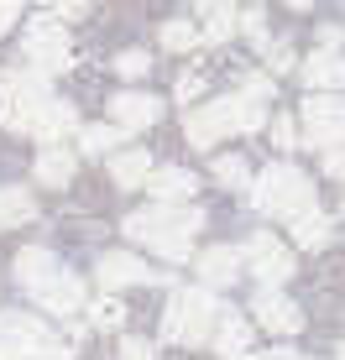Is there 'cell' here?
<instances>
[{
	"label": "cell",
	"instance_id": "4316f807",
	"mask_svg": "<svg viewBox=\"0 0 345 360\" xmlns=\"http://www.w3.org/2000/svg\"><path fill=\"white\" fill-rule=\"evenodd\" d=\"M146 68H152V58H146L142 47H131V53H120V58H115V73H120V79H142Z\"/></svg>",
	"mask_w": 345,
	"mask_h": 360
},
{
	"label": "cell",
	"instance_id": "cb8c5ba5",
	"mask_svg": "<svg viewBox=\"0 0 345 360\" xmlns=\"http://www.w3.org/2000/svg\"><path fill=\"white\" fill-rule=\"evenodd\" d=\"M215 178L225 183V188H251V167H246V157H236V152L215 157Z\"/></svg>",
	"mask_w": 345,
	"mask_h": 360
},
{
	"label": "cell",
	"instance_id": "83f0119b",
	"mask_svg": "<svg viewBox=\"0 0 345 360\" xmlns=\"http://www.w3.org/2000/svg\"><path fill=\"white\" fill-rule=\"evenodd\" d=\"M236 32H246L256 47H272V42H267V21H262V11H246V16H236Z\"/></svg>",
	"mask_w": 345,
	"mask_h": 360
},
{
	"label": "cell",
	"instance_id": "2e32d148",
	"mask_svg": "<svg viewBox=\"0 0 345 360\" xmlns=\"http://www.w3.org/2000/svg\"><path fill=\"white\" fill-rule=\"evenodd\" d=\"M215 350L225 360H241L251 350V319H241L236 308H220V324H215Z\"/></svg>",
	"mask_w": 345,
	"mask_h": 360
},
{
	"label": "cell",
	"instance_id": "f546056e",
	"mask_svg": "<svg viewBox=\"0 0 345 360\" xmlns=\"http://www.w3.org/2000/svg\"><path fill=\"white\" fill-rule=\"evenodd\" d=\"M152 355H157L152 340H126V345H120V360H152Z\"/></svg>",
	"mask_w": 345,
	"mask_h": 360
},
{
	"label": "cell",
	"instance_id": "4fadbf2b",
	"mask_svg": "<svg viewBox=\"0 0 345 360\" xmlns=\"http://www.w3.org/2000/svg\"><path fill=\"white\" fill-rule=\"evenodd\" d=\"M299 79L309 84L314 94H340L345 89V58L335 53V47H319V53H309L299 63Z\"/></svg>",
	"mask_w": 345,
	"mask_h": 360
},
{
	"label": "cell",
	"instance_id": "f35d334b",
	"mask_svg": "<svg viewBox=\"0 0 345 360\" xmlns=\"http://www.w3.org/2000/svg\"><path fill=\"white\" fill-rule=\"evenodd\" d=\"M335 360H345V345H340V350H335Z\"/></svg>",
	"mask_w": 345,
	"mask_h": 360
},
{
	"label": "cell",
	"instance_id": "484cf974",
	"mask_svg": "<svg viewBox=\"0 0 345 360\" xmlns=\"http://www.w3.org/2000/svg\"><path fill=\"white\" fill-rule=\"evenodd\" d=\"M120 319H126V314H120L115 297H100V303L89 308V324H94V329H120Z\"/></svg>",
	"mask_w": 345,
	"mask_h": 360
},
{
	"label": "cell",
	"instance_id": "7a4b0ae2",
	"mask_svg": "<svg viewBox=\"0 0 345 360\" xmlns=\"http://www.w3.org/2000/svg\"><path fill=\"white\" fill-rule=\"evenodd\" d=\"M16 282L27 288L32 303H42L47 314L68 319L84 308V277H73V271L58 262L53 251H42V245H27V251L16 256Z\"/></svg>",
	"mask_w": 345,
	"mask_h": 360
},
{
	"label": "cell",
	"instance_id": "d590c367",
	"mask_svg": "<svg viewBox=\"0 0 345 360\" xmlns=\"http://www.w3.org/2000/svg\"><path fill=\"white\" fill-rule=\"evenodd\" d=\"M16 11H21V0H0V32H6L11 21H16Z\"/></svg>",
	"mask_w": 345,
	"mask_h": 360
},
{
	"label": "cell",
	"instance_id": "7402d4cb",
	"mask_svg": "<svg viewBox=\"0 0 345 360\" xmlns=\"http://www.w3.org/2000/svg\"><path fill=\"white\" fill-rule=\"evenodd\" d=\"M293 240L303 245V251H319V245H330V219L319 214H303V219H293Z\"/></svg>",
	"mask_w": 345,
	"mask_h": 360
},
{
	"label": "cell",
	"instance_id": "8fae6325",
	"mask_svg": "<svg viewBox=\"0 0 345 360\" xmlns=\"http://www.w3.org/2000/svg\"><path fill=\"white\" fill-rule=\"evenodd\" d=\"M94 277H100V288H105V292H120V288H142V282H168V277H157V271L146 266L142 256H131V251H110V256H100Z\"/></svg>",
	"mask_w": 345,
	"mask_h": 360
},
{
	"label": "cell",
	"instance_id": "d6986e66",
	"mask_svg": "<svg viewBox=\"0 0 345 360\" xmlns=\"http://www.w3.org/2000/svg\"><path fill=\"white\" fill-rule=\"evenodd\" d=\"M68 178H73V152L68 146H42V152H37V183L63 188Z\"/></svg>",
	"mask_w": 345,
	"mask_h": 360
},
{
	"label": "cell",
	"instance_id": "30bf717a",
	"mask_svg": "<svg viewBox=\"0 0 345 360\" xmlns=\"http://www.w3.org/2000/svg\"><path fill=\"white\" fill-rule=\"evenodd\" d=\"M241 262L251 266V277L262 282V288H277L282 277H293V251L277 240V235H267V230H256L251 240H246Z\"/></svg>",
	"mask_w": 345,
	"mask_h": 360
},
{
	"label": "cell",
	"instance_id": "f1b7e54d",
	"mask_svg": "<svg viewBox=\"0 0 345 360\" xmlns=\"http://www.w3.org/2000/svg\"><path fill=\"white\" fill-rule=\"evenodd\" d=\"M272 141H277V152H293V146H299V126H293V115H277L272 120Z\"/></svg>",
	"mask_w": 345,
	"mask_h": 360
},
{
	"label": "cell",
	"instance_id": "52a82bcc",
	"mask_svg": "<svg viewBox=\"0 0 345 360\" xmlns=\"http://www.w3.org/2000/svg\"><path fill=\"white\" fill-rule=\"evenodd\" d=\"M0 360H73V350L32 314H0Z\"/></svg>",
	"mask_w": 345,
	"mask_h": 360
},
{
	"label": "cell",
	"instance_id": "ba28073f",
	"mask_svg": "<svg viewBox=\"0 0 345 360\" xmlns=\"http://www.w3.org/2000/svg\"><path fill=\"white\" fill-rule=\"evenodd\" d=\"M21 58L37 68V73H63L73 63V42H68V27L58 16H37L27 37H21Z\"/></svg>",
	"mask_w": 345,
	"mask_h": 360
},
{
	"label": "cell",
	"instance_id": "74e56055",
	"mask_svg": "<svg viewBox=\"0 0 345 360\" xmlns=\"http://www.w3.org/2000/svg\"><path fill=\"white\" fill-rule=\"evenodd\" d=\"M288 6H293V11H309V0H288Z\"/></svg>",
	"mask_w": 345,
	"mask_h": 360
},
{
	"label": "cell",
	"instance_id": "d4e9b609",
	"mask_svg": "<svg viewBox=\"0 0 345 360\" xmlns=\"http://www.w3.org/2000/svg\"><path fill=\"white\" fill-rule=\"evenodd\" d=\"M204 37H199V27H194V21H168L163 27V47L168 53H189V47H199Z\"/></svg>",
	"mask_w": 345,
	"mask_h": 360
},
{
	"label": "cell",
	"instance_id": "e0dca14e",
	"mask_svg": "<svg viewBox=\"0 0 345 360\" xmlns=\"http://www.w3.org/2000/svg\"><path fill=\"white\" fill-rule=\"evenodd\" d=\"M73 131H79V115H73V105H68V99H53V105H47L42 110V120H37V141H42V146H63V136H73Z\"/></svg>",
	"mask_w": 345,
	"mask_h": 360
},
{
	"label": "cell",
	"instance_id": "4dcf8cb0",
	"mask_svg": "<svg viewBox=\"0 0 345 360\" xmlns=\"http://www.w3.org/2000/svg\"><path fill=\"white\" fill-rule=\"evenodd\" d=\"M53 6H58V21H79L89 11V0H53Z\"/></svg>",
	"mask_w": 345,
	"mask_h": 360
},
{
	"label": "cell",
	"instance_id": "d6a6232c",
	"mask_svg": "<svg viewBox=\"0 0 345 360\" xmlns=\"http://www.w3.org/2000/svg\"><path fill=\"white\" fill-rule=\"evenodd\" d=\"M267 63H272L277 73H282V68H293V47H267Z\"/></svg>",
	"mask_w": 345,
	"mask_h": 360
},
{
	"label": "cell",
	"instance_id": "5b68a950",
	"mask_svg": "<svg viewBox=\"0 0 345 360\" xmlns=\"http://www.w3.org/2000/svg\"><path fill=\"white\" fill-rule=\"evenodd\" d=\"M220 324V303L209 288H178L168 297V314H163V340L172 345H209Z\"/></svg>",
	"mask_w": 345,
	"mask_h": 360
},
{
	"label": "cell",
	"instance_id": "8992f818",
	"mask_svg": "<svg viewBox=\"0 0 345 360\" xmlns=\"http://www.w3.org/2000/svg\"><path fill=\"white\" fill-rule=\"evenodd\" d=\"M53 105V89H47V73L37 68H16L0 79V126L6 131H37L42 110Z\"/></svg>",
	"mask_w": 345,
	"mask_h": 360
},
{
	"label": "cell",
	"instance_id": "ffe728a7",
	"mask_svg": "<svg viewBox=\"0 0 345 360\" xmlns=\"http://www.w3.org/2000/svg\"><path fill=\"white\" fill-rule=\"evenodd\" d=\"M110 178H115L120 188H146V178H152V157H146V152H115V157H110Z\"/></svg>",
	"mask_w": 345,
	"mask_h": 360
},
{
	"label": "cell",
	"instance_id": "1f68e13d",
	"mask_svg": "<svg viewBox=\"0 0 345 360\" xmlns=\"http://www.w3.org/2000/svg\"><path fill=\"white\" fill-rule=\"evenodd\" d=\"M199 11H204V21L209 16H236V0H199Z\"/></svg>",
	"mask_w": 345,
	"mask_h": 360
},
{
	"label": "cell",
	"instance_id": "9a60e30c",
	"mask_svg": "<svg viewBox=\"0 0 345 360\" xmlns=\"http://www.w3.org/2000/svg\"><path fill=\"white\" fill-rule=\"evenodd\" d=\"M146 193H152L157 204H183L189 193H199V178H194L189 167H157L152 178H146Z\"/></svg>",
	"mask_w": 345,
	"mask_h": 360
},
{
	"label": "cell",
	"instance_id": "9c48e42d",
	"mask_svg": "<svg viewBox=\"0 0 345 360\" xmlns=\"http://www.w3.org/2000/svg\"><path fill=\"white\" fill-rule=\"evenodd\" d=\"M299 141H309L314 152H340V146H345V99H340V94H314V99H303Z\"/></svg>",
	"mask_w": 345,
	"mask_h": 360
},
{
	"label": "cell",
	"instance_id": "6da1fadb",
	"mask_svg": "<svg viewBox=\"0 0 345 360\" xmlns=\"http://www.w3.org/2000/svg\"><path fill=\"white\" fill-rule=\"evenodd\" d=\"M204 230V214L189 204H152V209H137L126 214V235L146 251L168 256V262H189L194 251V235Z\"/></svg>",
	"mask_w": 345,
	"mask_h": 360
},
{
	"label": "cell",
	"instance_id": "836d02e7",
	"mask_svg": "<svg viewBox=\"0 0 345 360\" xmlns=\"http://www.w3.org/2000/svg\"><path fill=\"white\" fill-rule=\"evenodd\" d=\"M199 89H204V79H199V73H183V79H178V99H194Z\"/></svg>",
	"mask_w": 345,
	"mask_h": 360
},
{
	"label": "cell",
	"instance_id": "e575fe53",
	"mask_svg": "<svg viewBox=\"0 0 345 360\" xmlns=\"http://www.w3.org/2000/svg\"><path fill=\"white\" fill-rule=\"evenodd\" d=\"M340 42H345L340 27H319V47H335V53H340Z\"/></svg>",
	"mask_w": 345,
	"mask_h": 360
},
{
	"label": "cell",
	"instance_id": "603a6c76",
	"mask_svg": "<svg viewBox=\"0 0 345 360\" xmlns=\"http://www.w3.org/2000/svg\"><path fill=\"white\" fill-rule=\"evenodd\" d=\"M120 136H126L120 126H84L79 131V146L89 157H105V152H115V146H120Z\"/></svg>",
	"mask_w": 345,
	"mask_h": 360
},
{
	"label": "cell",
	"instance_id": "3957f363",
	"mask_svg": "<svg viewBox=\"0 0 345 360\" xmlns=\"http://www.w3.org/2000/svg\"><path fill=\"white\" fill-rule=\"evenodd\" d=\"M267 126V99L256 94H225V99H209V105L189 110V120H183V131H189L194 146H215L225 141V136H251Z\"/></svg>",
	"mask_w": 345,
	"mask_h": 360
},
{
	"label": "cell",
	"instance_id": "8d00e7d4",
	"mask_svg": "<svg viewBox=\"0 0 345 360\" xmlns=\"http://www.w3.org/2000/svg\"><path fill=\"white\" fill-rule=\"evenodd\" d=\"M262 360H303V355H288V350H272V355H262Z\"/></svg>",
	"mask_w": 345,
	"mask_h": 360
},
{
	"label": "cell",
	"instance_id": "5bb4252c",
	"mask_svg": "<svg viewBox=\"0 0 345 360\" xmlns=\"http://www.w3.org/2000/svg\"><path fill=\"white\" fill-rule=\"evenodd\" d=\"M157 115H163L157 94H115L110 99V120L120 131H146V126H157Z\"/></svg>",
	"mask_w": 345,
	"mask_h": 360
},
{
	"label": "cell",
	"instance_id": "ac0fdd59",
	"mask_svg": "<svg viewBox=\"0 0 345 360\" xmlns=\"http://www.w3.org/2000/svg\"><path fill=\"white\" fill-rule=\"evenodd\" d=\"M199 277H204L209 292H215V288H230V282L241 277V251H230V245L204 251V256H199Z\"/></svg>",
	"mask_w": 345,
	"mask_h": 360
},
{
	"label": "cell",
	"instance_id": "277c9868",
	"mask_svg": "<svg viewBox=\"0 0 345 360\" xmlns=\"http://www.w3.org/2000/svg\"><path fill=\"white\" fill-rule=\"evenodd\" d=\"M251 204H256V214H267V219H303V214H314V178L309 172H299L293 162H272V167H262L256 172V183H251Z\"/></svg>",
	"mask_w": 345,
	"mask_h": 360
},
{
	"label": "cell",
	"instance_id": "7c38bea8",
	"mask_svg": "<svg viewBox=\"0 0 345 360\" xmlns=\"http://www.w3.org/2000/svg\"><path fill=\"white\" fill-rule=\"evenodd\" d=\"M251 319H256L262 329H272V334H299V324H303L299 303H293V297H282L277 288H262V292H256Z\"/></svg>",
	"mask_w": 345,
	"mask_h": 360
},
{
	"label": "cell",
	"instance_id": "44dd1931",
	"mask_svg": "<svg viewBox=\"0 0 345 360\" xmlns=\"http://www.w3.org/2000/svg\"><path fill=\"white\" fill-rule=\"evenodd\" d=\"M32 214H37V204H32V193H27V188H0V230L27 225Z\"/></svg>",
	"mask_w": 345,
	"mask_h": 360
}]
</instances>
